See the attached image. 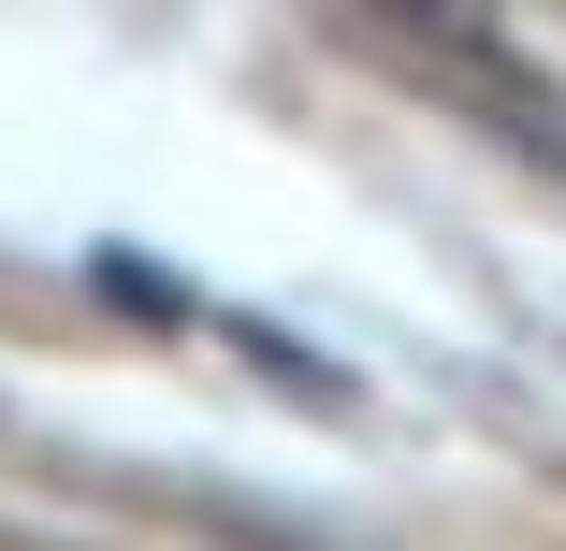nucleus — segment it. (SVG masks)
I'll return each instance as SVG.
<instances>
[]
</instances>
